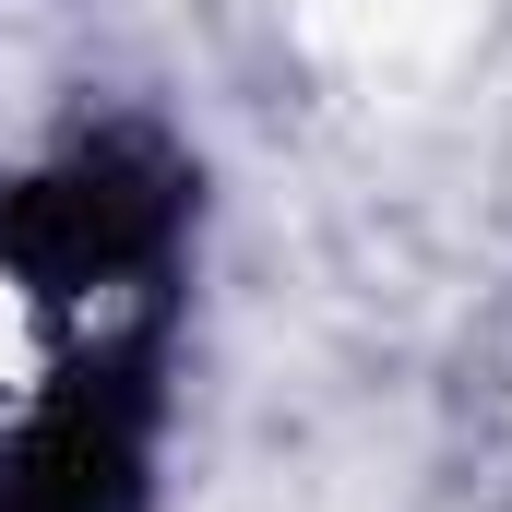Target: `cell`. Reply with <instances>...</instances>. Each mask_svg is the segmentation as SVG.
<instances>
[{
    "label": "cell",
    "instance_id": "cell-2",
    "mask_svg": "<svg viewBox=\"0 0 512 512\" xmlns=\"http://www.w3.org/2000/svg\"><path fill=\"white\" fill-rule=\"evenodd\" d=\"M143 417V346H84L0 429V512H131Z\"/></svg>",
    "mask_w": 512,
    "mask_h": 512
},
{
    "label": "cell",
    "instance_id": "cell-1",
    "mask_svg": "<svg viewBox=\"0 0 512 512\" xmlns=\"http://www.w3.org/2000/svg\"><path fill=\"white\" fill-rule=\"evenodd\" d=\"M179 239V167L155 143H72L60 167H36L12 203H0V262L60 298V310H120L155 286V262Z\"/></svg>",
    "mask_w": 512,
    "mask_h": 512
}]
</instances>
